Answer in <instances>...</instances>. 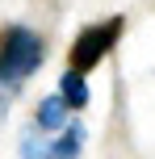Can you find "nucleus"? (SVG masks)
I'll return each instance as SVG.
<instances>
[{
  "label": "nucleus",
  "mask_w": 155,
  "mask_h": 159,
  "mask_svg": "<svg viewBox=\"0 0 155 159\" xmlns=\"http://www.w3.org/2000/svg\"><path fill=\"white\" fill-rule=\"evenodd\" d=\"M59 96H63L71 109H84L88 105V84H84V71L80 67H67L63 80H59Z\"/></svg>",
  "instance_id": "5"
},
{
  "label": "nucleus",
  "mask_w": 155,
  "mask_h": 159,
  "mask_svg": "<svg viewBox=\"0 0 155 159\" xmlns=\"http://www.w3.org/2000/svg\"><path fill=\"white\" fill-rule=\"evenodd\" d=\"M67 109H71V105L63 101V96H46V101L38 105V117H34V130H42V134H59V130L67 126Z\"/></svg>",
  "instance_id": "4"
},
{
  "label": "nucleus",
  "mask_w": 155,
  "mask_h": 159,
  "mask_svg": "<svg viewBox=\"0 0 155 159\" xmlns=\"http://www.w3.org/2000/svg\"><path fill=\"white\" fill-rule=\"evenodd\" d=\"M117 34H122V17H109L105 25H92V30H84L80 38H75V46H71V67H80V71L97 67V63H101V55H109V46L117 42Z\"/></svg>",
  "instance_id": "2"
},
{
  "label": "nucleus",
  "mask_w": 155,
  "mask_h": 159,
  "mask_svg": "<svg viewBox=\"0 0 155 159\" xmlns=\"http://www.w3.org/2000/svg\"><path fill=\"white\" fill-rule=\"evenodd\" d=\"M42 67V38L34 30H8L4 46H0V84H25Z\"/></svg>",
  "instance_id": "1"
},
{
  "label": "nucleus",
  "mask_w": 155,
  "mask_h": 159,
  "mask_svg": "<svg viewBox=\"0 0 155 159\" xmlns=\"http://www.w3.org/2000/svg\"><path fill=\"white\" fill-rule=\"evenodd\" d=\"M80 147H84V126L80 121H67L63 130H59L55 138H34V134H25V143H21V151L25 155H55V159H67V155H80Z\"/></svg>",
  "instance_id": "3"
}]
</instances>
